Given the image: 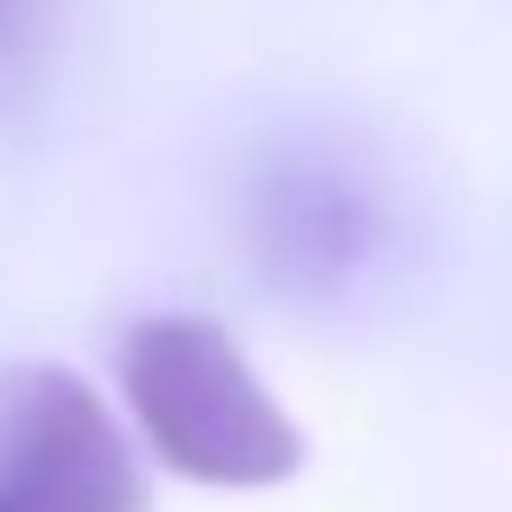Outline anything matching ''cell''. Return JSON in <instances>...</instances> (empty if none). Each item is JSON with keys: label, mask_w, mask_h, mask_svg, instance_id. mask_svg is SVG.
Masks as SVG:
<instances>
[{"label": "cell", "mask_w": 512, "mask_h": 512, "mask_svg": "<svg viewBox=\"0 0 512 512\" xmlns=\"http://www.w3.org/2000/svg\"><path fill=\"white\" fill-rule=\"evenodd\" d=\"M225 225L252 279L306 315H351L387 297V279L414 261V189L369 135L324 117L270 126L243 144Z\"/></svg>", "instance_id": "6da1fadb"}, {"label": "cell", "mask_w": 512, "mask_h": 512, "mask_svg": "<svg viewBox=\"0 0 512 512\" xmlns=\"http://www.w3.org/2000/svg\"><path fill=\"white\" fill-rule=\"evenodd\" d=\"M117 387L135 432L198 486H279L297 477L306 441L261 369L207 315H144L117 342Z\"/></svg>", "instance_id": "7a4b0ae2"}, {"label": "cell", "mask_w": 512, "mask_h": 512, "mask_svg": "<svg viewBox=\"0 0 512 512\" xmlns=\"http://www.w3.org/2000/svg\"><path fill=\"white\" fill-rule=\"evenodd\" d=\"M0 512H144L126 432L54 360L0 369Z\"/></svg>", "instance_id": "3957f363"}, {"label": "cell", "mask_w": 512, "mask_h": 512, "mask_svg": "<svg viewBox=\"0 0 512 512\" xmlns=\"http://www.w3.org/2000/svg\"><path fill=\"white\" fill-rule=\"evenodd\" d=\"M54 27H63V0H0V99H18L45 72Z\"/></svg>", "instance_id": "277c9868"}]
</instances>
